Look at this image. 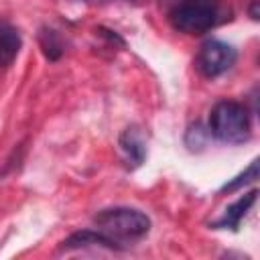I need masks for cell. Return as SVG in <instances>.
Listing matches in <instances>:
<instances>
[{
    "label": "cell",
    "instance_id": "obj_4",
    "mask_svg": "<svg viewBox=\"0 0 260 260\" xmlns=\"http://www.w3.org/2000/svg\"><path fill=\"white\" fill-rule=\"evenodd\" d=\"M236 57H238V53L230 43L209 39L201 45L195 65L203 77H217V75L225 73L236 63Z\"/></svg>",
    "mask_w": 260,
    "mask_h": 260
},
{
    "label": "cell",
    "instance_id": "obj_1",
    "mask_svg": "<svg viewBox=\"0 0 260 260\" xmlns=\"http://www.w3.org/2000/svg\"><path fill=\"white\" fill-rule=\"evenodd\" d=\"M93 225L98 228V232H102L120 246L138 242L144 236H148L150 217L134 207H108L93 215Z\"/></svg>",
    "mask_w": 260,
    "mask_h": 260
},
{
    "label": "cell",
    "instance_id": "obj_9",
    "mask_svg": "<svg viewBox=\"0 0 260 260\" xmlns=\"http://www.w3.org/2000/svg\"><path fill=\"white\" fill-rule=\"evenodd\" d=\"M39 45H41V49H43V53H45V57L49 61H57L61 57V53H63L61 39H59V35L53 28H47V26L41 28V32H39Z\"/></svg>",
    "mask_w": 260,
    "mask_h": 260
},
{
    "label": "cell",
    "instance_id": "obj_7",
    "mask_svg": "<svg viewBox=\"0 0 260 260\" xmlns=\"http://www.w3.org/2000/svg\"><path fill=\"white\" fill-rule=\"evenodd\" d=\"M118 144H120V150L124 152L128 165H132V167H140L142 165V160L146 156V144H144V138H142V134H140V130L136 126L126 128L120 134Z\"/></svg>",
    "mask_w": 260,
    "mask_h": 260
},
{
    "label": "cell",
    "instance_id": "obj_6",
    "mask_svg": "<svg viewBox=\"0 0 260 260\" xmlns=\"http://www.w3.org/2000/svg\"><path fill=\"white\" fill-rule=\"evenodd\" d=\"M87 246H104V248H110V250H120V246L116 242H112L108 236H104L102 232H93V230H81V232H75L71 234L69 238H65L61 242V250L63 252H71V250H81V248H87Z\"/></svg>",
    "mask_w": 260,
    "mask_h": 260
},
{
    "label": "cell",
    "instance_id": "obj_10",
    "mask_svg": "<svg viewBox=\"0 0 260 260\" xmlns=\"http://www.w3.org/2000/svg\"><path fill=\"white\" fill-rule=\"evenodd\" d=\"M254 179H258V158H254L252 162H250V167L244 171V173H240L234 181H230V183H225L221 189H219V193H232V191H238V189H242L244 185H248V183H252Z\"/></svg>",
    "mask_w": 260,
    "mask_h": 260
},
{
    "label": "cell",
    "instance_id": "obj_3",
    "mask_svg": "<svg viewBox=\"0 0 260 260\" xmlns=\"http://www.w3.org/2000/svg\"><path fill=\"white\" fill-rule=\"evenodd\" d=\"M169 20L185 35H203L221 20V6L217 0H179L169 10Z\"/></svg>",
    "mask_w": 260,
    "mask_h": 260
},
{
    "label": "cell",
    "instance_id": "obj_8",
    "mask_svg": "<svg viewBox=\"0 0 260 260\" xmlns=\"http://www.w3.org/2000/svg\"><path fill=\"white\" fill-rule=\"evenodd\" d=\"M20 32L12 24L0 20V69H8L14 63V59L20 53Z\"/></svg>",
    "mask_w": 260,
    "mask_h": 260
},
{
    "label": "cell",
    "instance_id": "obj_5",
    "mask_svg": "<svg viewBox=\"0 0 260 260\" xmlns=\"http://www.w3.org/2000/svg\"><path fill=\"white\" fill-rule=\"evenodd\" d=\"M256 195H258L256 189L244 193L238 201H234L230 207H225L223 215H221L217 221H213L211 228H217V230H228V228H230V230H236V228L240 225V221L244 219V215L250 211V207L256 203Z\"/></svg>",
    "mask_w": 260,
    "mask_h": 260
},
{
    "label": "cell",
    "instance_id": "obj_2",
    "mask_svg": "<svg viewBox=\"0 0 260 260\" xmlns=\"http://www.w3.org/2000/svg\"><path fill=\"white\" fill-rule=\"evenodd\" d=\"M209 134L225 144L246 142L252 134V120L248 108L232 100L217 102L209 114Z\"/></svg>",
    "mask_w": 260,
    "mask_h": 260
}]
</instances>
